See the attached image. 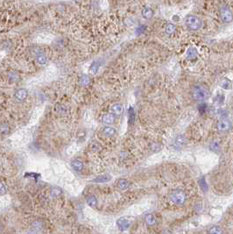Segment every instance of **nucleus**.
Returning <instances> with one entry per match:
<instances>
[{
    "mask_svg": "<svg viewBox=\"0 0 233 234\" xmlns=\"http://www.w3.org/2000/svg\"><path fill=\"white\" fill-rule=\"evenodd\" d=\"M230 126H231V124L228 119H222L216 125L217 130L220 132H226L229 129H230Z\"/></svg>",
    "mask_w": 233,
    "mask_h": 234,
    "instance_id": "obj_6",
    "label": "nucleus"
},
{
    "mask_svg": "<svg viewBox=\"0 0 233 234\" xmlns=\"http://www.w3.org/2000/svg\"><path fill=\"white\" fill-rule=\"evenodd\" d=\"M220 86L224 90H229L230 88V86H231V82L228 79V78H224L223 80L221 81Z\"/></svg>",
    "mask_w": 233,
    "mask_h": 234,
    "instance_id": "obj_23",
    "label": "nucleus"
},
{
    "mask_svg": "<svg viewBox=\"0 0 233 234\" xmlns=\"http://www.w3.org/2000/svg\"><path fill=\"white\" fill-rule=\"evenodd\" d=\"M86 200H87V203H88L89 206H90L92 208H95L97 205V200L95 196H92V195L89 196Z\"/></svg>",
    "mask_w": 233,
    "mask_h": 234,
    "instance_id": "obj_20",
    "label": "nucleus"
},
{
    "mask_svg": "<svg viewBox=\"0 0 233 234\" xmlns=\"http://www.w3.org/2000/svg\"><path fill=\"white\" fill-rule=\"evenodd\" d=\"M102 121L104 124L105 125H111L115 122V116L112 113H108L103 116L102 118Z\"/></svg>",
    "mask_w": 233,
    "mask_h": 234,
    "instance_id": "obj_10",
    "label": "nucleus"
},
{
    "mask_svg": "<svg viewBox=\"0 0 233 234\" xmlns=\"http://www.w3.org/2000/svg\"><path fill=\"white\" fill-rule=\"evenodd\" d=\"M153 11L151 8H144L142 10V17L145 20H150L153 17Z\"/></svg>",
    "mask_w": 233,
    "mask_h": 234,
    "instance_id": "obj_15",
    "label": "nucleus"
},
{
    "mask_svg": "<svg viewBox=\"0 0 233 234\" xmlns=\"http://www.w3.org/2000/svg\"><path fill=\"white\" fill-rule=\"evenodd\" d=\"M198 183H199V185H200L201 189H202L203 192H207V191H208L209 188H208V184H207V182H206V180H205L204 177H202V178L198 181Z\"/></svg>",
    "mask_w": 233,
    "mask_h": 234,
    "instance_id": "obj_22",
    "label": "nucleus"
},
{
    "mask_svg": "<svg viewBox=\"0 0 233 234\" xmlns=\"http://www.w3.org/2000/svg\"><path fill=\"white\" fill-rule=\"evenodd\" d=\"M209 148L211 151H214V152H216L219 150V144L217 142H212L209 146Z\"/></svg>",
    "mask_w": 233,
    "mask_h": 234,
    "instance_id": "obj_29",
    "label": "nucleus"
},
{
    "mask_svg": "<svg viewBox=\"0 0 233 234\" xmlns=\"http://www.w3.org/2000/svg\"><path fill=\"white\" fill-rule=\"evenodd\" d=\"M171 201L176 205H182L186 201V195L183 191H175L170 196Z\"/></svg>",
    "mask_w": 233,
    "mask_h": 234,
    "instance_id": "obj_3",
    "label": "nucleus"
},
{
    "mask_svg": "<svg viewBox=\"0 0 233 234\" xmlns=\"http://www.w3.org/2000/svg\"><path fill=\"white\" fill-rule=\"evenodd\" d=\"M6 194V188L3 182H0V196H3Z\"/></svg>",
    "mask_w": 233,
    "mask_h": 234,
    "instance_id": "obj_32",
    "label": "nucleus"
},
{
    "mask_svg": "<svg viewBox=\"0 0 233 234\" xmlns=\"http://www.w3.org/2000/svg\"><path fill=\"white\" fill-rule=\"evenodd\" d=\"M210 96V92L207 86L203 84H196L192 90V97L195 101L202 102L207 100Z\"/></svg>",
    "mask_w": 233,
    "mask_h": 234,
    "instance_id": "obj_1",
    "label": "nucleus"
},
{
    "mask_svg": "<svg viewBox=\"0 0 233 234\" xmlns=\"http://www.w3.org/2000/svg\"><path fill=\"white\" fill-rule=\"evenodd\" d=\"M165 30H166V33H167L168 34L171 35V34H173V33L176 31V26L174 25V24H172V23H169V24L167 25Z\"/></svg>",
    "mask_w": 233,
    "mask_h": 234,
    "instance_id": "obj_24",
    "label": "nucleus"
},
{
    "mask_svg": "<svg viewBox=\"0 0 233 234\" xmlns=\"http://www.w3.org/2000/svg\"><path fill=\"white\" fill-rule=\"evenodd\" d=\"M90 84V77L87 75H83L81 76V78H80V84L82 86L86 87Z\"/></svg>",
    "mask_w": 233,
    "mask_h": 234,
    "instance_id": "obj_21",
    "label": "nucleus"
},
{
    "mask_svg": "<svg viewBox=\"0 0 233 234\" xmlns=\"http://www.w3.org/2000/svg\"><path fill=\"white\" fill-rule=\"evenodd\" d=\"M36 61L40 65H46L47 62V56L42 53H40V54H38L36 55Z\"/></svg>",
    "mask_w": 233,
    "mask_h": 234,
    "instance_id": "obj_17",
    "label": "nucleus"
},
{
    "mask_svg": "<svg viewBox=\"0 0 233 234\" xmlns=\"http://www.w3.org/2000/svg\"><path fill=\"white\" fill-rule=\"evenodd\" d=\"M51 196L53 197H57L61 194V189L58 187H52L51 188V191H50Z\"/></svg>",
    "mask_w": 233,
    "mask_h": 234,
    "instance_id": "obj_25",
    "label": "nucleus"
},
{
    "mask_svg": "<svg viewBox=\"0 0 233 234\" xmlns=\"http://www.w3.org/2000/svg\"><path fill=\"white\" fill-rule=\"evenodd\" d=\"M99 67H100V64H99L97 61H94V62L91 64L90 68V72L91 74H93V75L96 74V73L97 72Z\"/></svg>",
    "mask_w": 233,
    "mask_h": 234,
    "instance_id": "obj_26",
    "label": "nucleus"
},
{
    "mask_svg": "<svg viewBox=\"0 0 233 234\" xmlns=\"http://www.w3.org/2000/svg\"><path fill=\"white\" fill-rule=\"evenodd\" d=\"M10 132V126L8 124L4 123L0 125V134L1 135H6Z\"/></svg>",
    "mask_w": 233,
    "mask_h": 234,
    "instance_id": "obj_19",
    "label": "nucleus"
},
{
    "mask_svg": "<svg viewBox=\"0 0 233 234\" xmlns=\"http://www.w3.org/2000/svg\"><path fill=\"white\" fill-rule=\"evenodd\" d=\"M175 143H176V145L179 146H184V144H185V139H184V137H183L182 135L178 136V137L176 138V139H175Z\"/></svg>",
    "mask_w": 233,
    "mask_h": 234,
    "instance_id": "obj_28",
    "label": "nucleus"
},
{
    "mask_svg": "<svg viewBox=\"0 0 233 234\" xmlns=\"http://www.w3.org/2000/svg\"><path fill=\"white\" fill-rule=\"evenodd\" d=\"M111 111L113 115H121L124 111V108L123 105L120 104H114L111 105Z\"/></svg>",
    "mask_w": 233,
    "mask_h": 234,
    "instance_id": "obj_8",
    "label": "nucleus"
},
{
    "mask_svg": "<svg viewBox=\"0 0 233 234\" xmlns=\"http://www.w3.org/2000/svg\"><path fill=\"white\" fill-rule=\"evenodd\" d=\"M145 26H140L136 29V33L138 35H140L145 32Z\"/></svg>",
    "mask_w": 233,
    "mask_h": 234,
    "instance_id": "obj_33",
    "label": "nucleus"
},
{
    "mask_svg": "<svg viewBox=\"0 0 233 234\" xmlns=\"http://www.w3.org/2000/svg\"><path fill=\"white\" fill-rule=\"evenodd\" d=\"M111 176L110 175H104V176L97 177L92 182H97V183H104V182H107L111 181Z\"/></svg>",
    "mask_w": 233,
    "mask_h": 234,
    "instance_id": "obj_13",
    "label": "nucleus"
},
{
    "mask_svg": "<svg viewBox=\"0 0 233 234\" xmlns=\"http://www.w3.org/2000/svg\"><path fill=\"white\" fill-rule=\"evenodd\" d=\"M207 110V104H201L198 106V111L201 114H203Z\"/></svg>",
    "mask_w": 233,
    "mask_h": 234,
    "instance_id": "obj_30",
    "label": "nucleus"
},
{
    "mask_svg": "<svg viewBox=\"0 0 233 234\" xmlns=\"http://www.w3.org/2000/svg\"><path fill=\"white\" fill-rule=\"evenodd\" d=\"M185 23H186L187 26L192 31L199 30L202 27V25L201 20L198 17L195 16V15L187 16L186 19H185Z\"/></svg>",
    "mask_w": 233,
    "mask_h": 234,
    "instance_id": "obj_2",
    "label": "nucleus"
},
{
    "mask_svg": "<svg viewBox=\"0 0 233 234\" xmlns=\"http://www.w3.org/2000/svg\"><path fill=\"white\" fill-rule=\"evenodd\" d=\"M3 231H4V226L1 223H0V233H2Z\"/></svg>",
    "mask_w": 233,
    "mask_h": 234,
    "instance_id": "obj_34",
    "label": "nucleus"
},
{
    "mask_svg": "<svg viewBox=\"0 0 233 234\" xmlns=\"http://www.w3.org/2000/svg\"><path fill=\"white\" fill-rule=\"evenodd\" d=\"M115 133H116V130L111 126H105L102 131V134L104 137H111V136H114Z\"/></svg>",
    "mask_w": 233,
    "mask_h": 234,
    "instance_id": "obj_11",
    "label": "nucleus"
},
{
    "mask_svg": "<svg viewBox=\"0 0 233 234\" xmlns=\"http://www.w3.org/2000/svg\"><path fill=\"white\" fill-rule=\"evenodd\" d=\"M198 56V52L195 47H189L187 51V59L189 61L195 60Z\"/></svg>",
    "mask_w": 233,
    "mask_h": 234,
    "instance_id": "obj_9",
    "label": "nucleus"
},
{
    "mask_svg": "<svg viewBox=\"0 0 233 234\" xmlns=\"http://www.w3.org/2000/svg\"><path fill=\"white\" fill-rule=\"evenodd\" d=\"M71 165L73 167V169L77 171V172H80L83 169V163L78 160H74L71 162Z\"/></svg>",
    "mask_w": 233,
    "mask_h": 234,
    "instance_id": "obj_14",
    "label": "nucleus"
},
{
    "mask_svg": "<svg viewBox=\"0 0 233 234\" xmlns=\"http://www.w3.org/2000/svg\"><path fill=\"white\" fill-rule=\"evenodd\" d=\"M117 224H118L119 230L122 231H126L130 227L131 221L128 218H126V217H121V218H119L117 221Z\"/></svg>",
    "mask_w": 233,
    "mask_h": 234,
    "instance_id": "obj_5",
    "label": "nucleus"
},
{
    "mask_svg": "<svg viewBox=\"0 0 233 234\" xmlns=\"http://www.w3.org/2000/svg\"><path fill=\"white\" fill-rule=\"evenodd\" d=\"M129 186H130V182L126 179H119L118 183H117V187L121 190L127 189L129 188Z\"/></svg>",
    "mask_w": 233,
    "mask_h": 234,
    "instance_id": "obj_12",
    "label": "nucleus"
},
{
    "mask_svg": "<svg viewBox=\"0 0 233 234\" xmlns=\"http://www.w3.org/2000/svg\"><path fill=\"white\" fill-rule=\"evenodd\" d=\"M27 95H28L27 91L25 90V89H19L14 94L16 99L19 100V101H24L27 98Z\"/></svg>",
    "mask_w": 233,
    "mask_h": 234,
    "instance_id": "obj_7",
    "label": "nucleus"
},
{
    "mask_svg": "<svg viewBox=\"0 0 233 234\" xmlns=\"http://www.w3.org/2000/svg\"><path fill=\"white\" fill-rule=\"evenodd\" d=\"M215 101L218 104H222L224 101V96L223 95H218L216 96V98H215Z\"/></svg>",
    "mask_w": 233,
    "mask_h": 234,
    "instance_id": "obj_31",
    "label": "nucleus"
},
{
    "mask_svg": "<svg viewBox=\"0 0 233 234\" xmlns=\"http://www.w3.org/2000/svg\"><path fill=\"white\" fill-rule=\"evenodd\" d=\"M145 223L150 226L154 225L155 223H156V218H155V217L152 214H147L145 217Z\"/></svg>",
    "mask_w": 233,
    "mask_h": 234,
    "instance_id": "obj_18",
    "label": "nucleus"
},
{
    "mask_svg": "<svg viewBox=\"0 0 233 234\" xmlns=\"http://www.w3.org/2000/svg\"><path fill=\"white\" fill-rule=\"evenodd\" d=\"M220 16L224 23H230L232 21V13L228 6L222 7L220 10Z\"/></svg>",
    "mask_w": 233,
    "mask_h": 234,
    "instance_id": "obj_4",
    "label": "nucleus"
},
{
    "mask_svg": "<svg viewBox=\"0 0 233 234\" xmlns=\"http://www.w3.org/2000/svg\"><path fill=\"white\" fill-rule=\"evenodd\" d=\"M209 234H223V231L220 229V227H218V226H213V227H211L209 229Z\"/></svg>",
    "mask_w": 233,
    "mask_h": 234,
    "instance_id": "obj_27",
    "label": "nucleus"
},
{
    "mask_svg": "<svg viewBox=\"0 0 233 234\" xmlns=\"http://www.w3.org/2000/svg\"><path fill=\"white\" fill-rule=\"evenodd\" d=\"M135 118H136V115H135V111L133 107H130L128 110V123L130 125H133L135 122Z\"/></svg>",
    "mask_w": 233,
    "mask_h": 234,
    "instance_id": "obj_16",
    "label": "nucleus"
}]
</instances>
